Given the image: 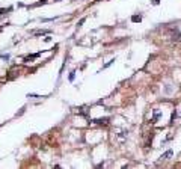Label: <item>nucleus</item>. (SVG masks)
I'll list each match as a JSON object with an SVG mask.
<instances>
[{
    "mask_svg": "<svg viewBox=\"0 0 181 169\" xmlns=\"http://www.w3.org/2000/svg\"><path fill=\"white\" fill-rule=\"evenodd\" d=\"M94 122H95V124H107L109 119L107 118H104V119H94Z\"/></svg>",
    "mask_w": 181,
    "mask_h": 169,
    "instance_id": "4",
    "label": "nucleus"
},
{
    "mask_svg": "<svg viewBox=\"0 0 181 169\" xmlns=\"http://www.w3.org/2000/svg\"><path fill=\"white\" fill-rule=\"evenodd\" d=\"M131 21L133 23H140V21H142V15H133Z\"/></svg>",
    "mask_w": 181,
    "mask_h": 169,
    "instance_id": "2",
    "label": "nucleus"
},
{
    "mask_svg": "<svg viewBox=\"0 0 181 169\" xmlns=\"http://www.w3.org/2000/svg\"><path fill=\"white\" fill-rule=\"evenodd\" d=\"M160 3V0H152V5H158Z\"/></svg>",
    "mask_w": 181,
    "mask_h": 169,
    "instance_id": "8",
    "label": "nucleus"
},
{
    "mask_svg": "<svg viewBox=\"0 0 181 169\" xmlns=\"http://www.w3.org/2000/svg\"><path fill=\"white\" fill-rule=\"evenodd\" d=\"M39 2H41V3H47V0H39Z\"/></svg>",
    "mask_w": 181,
    "mask_h": 169,
    "instance_id": "9",
    "label": "nucleus"
},
{
    "mask_svg": "<svg viewBox=\"0 0 181 169\" xmlns=\"http://www.w3.org/2000/svg\"><path fill=\"white\" fill-rule=\"evenodd\" d=\"M11 11V8H8V9H0V15H3L5 12H9Z\"/></svg>",
    "mask_w": 181,
    "mask_h": 169,
    "instance_id": "6",
    "label": "nucleus"
},
{
    "mask_svg": "<svg viewBox=\"0 0 181 169\" xmlns=\"http://www.w3.org/2000/svg\"><path fill=\"white\" fill-rule=\"evenodd\" d=\"M158 118H160V112H158V110H156V112H154V118H152V121H151V122H152V124H156L157 121H158Z\"/></svg>",
    "mask_w": 181,
    "mask_h": 169,
    "instance_id": "3",
    "label": "nucleus"
},
{
    "mask_svg": "<svg viewBox=\"0 0 181 169\" xmlns=\"http://www.w3.org/2000/svg\"><path fill=\"white\" fill-rule=\"evenodd\" d=\"M168 157H172V151H168V152H166L164 156H162L160 159H162V160H164V159H168Z\"/></svg>",
    "mask_w": 181,
    "mask_h": 169,
    "instance_id": "5",
    "label": "nucleus"
},
{
    "mask_svg": "<svg viewBox=\"0 0 181 169\" xmlns=\"http://www.w3.org/2000/svg\"><path fill=\"white\" fill-rule=\"evenodd\" d=\"M38 56H39V53H36V54H30V56H27V57L24 59V62H26V64H29V62H32V60H35L36 57H38Z\"/></svg>",
    "mask_w": 181,
    "mask_h": 169,
    "instance_id": "1",
    "label": "nucleus"
},
{
    "mask_svg": "<svg viewBox=\"0 0 181 169\" xmlns=\"http://www.w3.org/2000/svg\"><path fill=\"white\" fill-rule=\"evenodd\" d=\"M74 74H76V72H71V74H70V80H71V82L74 80Z\"/></svg>",
    "mask_w": 181,
    "mask_h": 169,
    "instance_id": "7",
    "label": "nucleus"
},
{
    "mask_svg": "<svg viewBox=\"0 0 181 169\" xmlns=\"http://www.w3.org/2000/svg\"><path fill=\"white\" fill-rule=\"evenodd\" d=\"M54 2H59V0H54Z\"/></svg>",
    "mask_w": 181,
    "mask_h": 169,
    "instance_id": "10",
    "label": "nucleus"
}]
</instances>
